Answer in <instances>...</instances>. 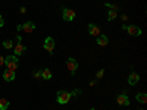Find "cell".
<instances>
[{
    "instance_id": "cell-6",
    "label": "cell",
    "mask_w": 147,
    "mask_h": 110,
    "mask_svg": "<svg viewBox=\"0 0 147 110\" xmlns=\"http://www.w3.org/2000/svg\"><path fill=\"white\" fill-rule=\"evenodd\" d=\"M55 38L53 37H47V38L44 40V50L46 52H49V53H53V50H55Z\"/></svg>"
},
{
    "instance_id": "cell-16",
    "label": "cell",
    "mask_w": 147,
    "mask_h": 110,
    "mask_svg": "<svg viewBox=\"0 0 147 110\" xmlns=\"http://www.w3.org/2000/svg\"><path fill=\"white\" fill-rule=\"evenodd\" d=\"M9 107V101L6 99H0V110H7Z\"/></svg>"
},
{
    "instance_id": "cell-3",
    "label": "cell",
    "mask_w": 147,
    "mask_h": 110,
    "mask_svg": "<svg viewBox=\"0 0 147 110\" xmlns=\"http://www.w3.org/2000/svg\"><path fill=\"white\" fill-rule=\"evenodd\" d=\"M62 16H63V21L71 22V21L75 19L77 13H75V10H74V9H68V7H65V9L62 10Z\"/></svg>"
},
{
    "instance_id": "cell-10",
    "label": "cell",
    "mask_w": 147,
    "mask_h": 110,
    "mask_svg": "<svg viewBox=\"0 0 147 110\" xmlns=\"http://www.w3.org/2000/svg\"><path fill=\"white\" fill-rule=\"evenodd\" d=\"M25 50H27V47H25V44H22V41H19V43L15 44V47H13V52H15V56H16V57L21 56Z\"/></svg>"
},
{
    "instance_id": "cell-9",
    "label": "cell",
    "mask_w": 147,
    "mask_h": 110,
    "mask_svg": "<svg viewBox=\"0 0 147 110\" xmlns=\"http://www.w3.org/2000/svg\"><path fill=\"white\" fill-rule=\"evenodd\" d=\"M116 103L119 106H129V99H128V95L127 94H119L116 97Z\"/></svg>"
},
{
    "instance_id": "cell-26",
    "label": "cell",
    "mask_w": 147,
    "mask_h": 110,
    "mask_svg": "<svg viewBox=\"0 0 147 110\" xmlns=\"http://www.w3.org/2000/svg\"><path fill=\"white\" fill-rule=\"evenodd\" d=\"M96 84H97V79H94V81H91V82H90V87H94V85H96Z\"/></svg>"
},
{
    "instance_id": "cell-23",
    "label": "cell",
    "mask_w": 147,
    "mask_h": 110,
    "mask_svg": "<svg viewBox=\"0 0 147 110\" xmlns=\"http://www.w3.org/2000/svg\"><path fill=\"white\" fill-rule=\"evenodd\" d=\"M2 27H5V19H3L2 15H0V28H2Z\"/></svg>"
},
{
    "instance_id": "cell-8",
    "label": "cell",
    "mask_w": 147,
    "mask_h": 110,
    "mask_svg": "<svg viewBox=\"0 0 147 110\" xmlns=\"http://www.w3.org/2000/svg\"><path fill=\"white\" fill-rule=\"evenodd\" d=\"M88 34L91 37H99V35H102V31L96 23H88Z\"/></svg>"
},
{
    "instance_id": "cell-27",
    "label": "cell",
    "mask_w": 147,
    "mask_h": 110,
    "mask_svg": "<svg viewBox=\"0 0 147 110\" xmlns=\"http://www.w3.org/2000/svg\"><path fill=\"white\" fill-rule=\"evenodd\" d=\"M121 18H122V21H128V16H127V15H122Z\"/></svg>"
},
{
    "instance_id": "cell-15",
    "label": "cell",
    "mask_w": 147,
    "mask_h": 110,
    "mask_svg": "<svg viewBox=\"0 0 147 110\" xmlns=\"http://www.w3.org/2000/svg\"><path fill=\"white\" fill-rule=\"evenodd\" d=\"M41 78H43V79H52V70L47 69V68H44V69L41 70Z\"/></svg>"
},
{
    "instance_id": "cell-24",
    "label": "cell",
    "mask_w": 147,
    "mask_h": 110,
    "mask_svg": "<svg viewBox=\"0 0 147 110\" xmlns=\"http://www.w3.org/2000/svg\"><path fill=\"white\" fill-rule=\"evenodd\" d=\"M3 65H5V57H3L2 54H0V68H2Z\"/></svg>"
},
{
    "instance_id": "cell-7",
    "label": "cell",
    "mask_w": 147,
    "mask_h": 110,
    "mask_svg": "<svg viewBox=\"0 0 147 110\" xmlns=\"http://www.w3.org/2000/svg\"><path fill=\"white\" fill-rule=\"evenodd\" d=\"M127 32L132 37H140L141 35V28L137 25H127Z\"/></svg>"
},
{
    "instance_id": "cell-19",
    "label": "cell",
    "mask_w": 147,
    "mask_h": 110,
    "mask_svg": "<svg viewBox=\"0 0 147 110\" xmlns=\"http://www.w3.org/2000/svg\"><path fill=\"white\" fill-rule=\"evenodd\" d=\"M103 75H105V70H103V69H100L99 72L96 73V79H100V78H103Z\"/></svg>"
},
{
    "instance_id": "cell-21",
    "label": "cell",
    "mask_w": 147,
    "mask_h": 110,
    "mask_svg": "<svg viewBox=\"0 0 147 110\" xmlns=\"http://www.w3.org/2000/svg\"><path fill=\"white\" fill-rule=\"evenodd\" d=\"M105 6H106V7H110V9H112V10H118V5H112V3H106Z\"/></svg>"
},
{
    "instance_id": "cell-18",
    "label": "cell",
    "mask_w": 147,
    "mask_h": 110,
    "mask_svg": "<svg viewBox=\"0 0 147 110\" xmlns=\"http://www.w3.org/2000/svg\"><path fill=\"white\" fill-rule=\"evenodd\" d=\"M3 47L7 48V50H9V48H13V43H12L10 40H5L3 41Z\"/></svg>"
},
{
    "instance_id": "cell-13",
    "label": "cell",
    "mask_w": 147,
    "mask_h": 110,
    "mask_svg": "<svg viewBox=\"0 0 147 110\" xmlns=\"http://www.w3.org/2000/svg\"><path fill=\"white\" fill-rule=\"evenodd\" d=\"M96 38H97V44L102 46V47L107 46V43H109V38L106 35H99V37H96Z\"/></svg>"
},
{
    "instance_id": "cell-1",
    "label": "cell",
    "mask_w": 147,
    "mask_h": 110,
    "mask_svg": "<svg viewBox=\"0 0 147 110\" xmlns=\"http://www.w3.org/2000/svg\"><path fill=\"white\" fill-rule=\"evenodd\" d=\"M5 65L7 66V69H10V70H16L18 69V65H19V62H18V57L13 54V56H7L6 59H5Z\"/></svg>"
},
{
    "instance_id": "cell-11",
    "label": "cell",
    "mask_w": 147,
    "mask_h": 110,
    "mask_svg": "<svg viewBox=\"0 0 147 110\" xmlns=\"http://www.w3.org/2000/svg\"><path fill=\"white\" fill-rule=\"evenodd\" d=\"M138 81H140V75L137 72H131L129 73V76H128V84L129 85H136V84H138Z\"/></svg>"
},
{
    "instance_id": "cell-25",
    "label": "cell",
    "mask_w": 147,
    "mask_h": 110,
    "mask_svg": "<svg viewBox=\"0 0 147 110\" xmlns=\"http://www.w3.org/2000/svg\"><path fill=\"white\" fill-rule=\"evenodd\" d=\"M19 12H21V13H27V9H25V7H21Z\"/></svg>"
},
{
    "instance_id": "cell-22",
    "label": "cell",
    "mask_w": 147,
    "mask_h": 110,
    "mask_svg": "<svg viewBox=\"0 0 147 110\" xmlns=\"http://www.w3.org/2000/svg\"><path fill=\"white\" fill-rule=\"evenodd\" d=\"M34 78H41V70H34Z\"/></svg>"
},
{
    "instance_id": "cell-12",
    "label": "cell",
    "mask_w": 147,
    "mask_h": 110,
    "mask_svg": "<svg viewBox=\"0 0 147 110\" xmlns=\"http://www.w3.org/2000/svg\"><path fill=\"white\" fill-rule=\"evenodd\" d=\"M3 79L7 81V82L13 81V79H15V72H13V70H10V69H6V70L3 72Z\"/></svg>"
},
{
    "instance_id": "cell-2",
    "label": "cell",
    "mask_w": 147,
    "mask_h": 110,
    "mask_svg": "<svg viewBox=\"0 0 147 110\" xmlns=\"http://www.w3.org/2000/svg\"><path fill=\"white\" fill-rule=\"evenodd\" d=\"M71 93H68V91H59L57 93V95H56V99H57V103L59 104H66V103H69V100H71Z\"/></svg>"
},
{
    "instance_id": "cell-20",
    "label": "cell",
    "mask_w": 147,
    "mask_h": 110,
    "mask_svg": "<svg viewBox=\"0 0 147 110\" xmlns=\"http://www.w3.org/2000/svg\"><path fill=\"white\" fill-rule=\"evenodd\" d=\"M81 93H82V90L81 88H75L72 93H71V95H81Z\"/></svg>"
},
{
    "instance_id": "cell-28",
    "label": "cell",
    "mask_w": 147,
    "mask_h": 110,
    "mask_svg": "<svg viewBox=\"0 0 147 110\" xmlns=\"http://www.w3.org/2000/svg\"><path fill=\"white\" fill-rule=\"evenodd\" d=\"M88 110H97V109H88Z\"/></svg>"
},
{
    "instance_id": "cell-5",
    "label": "cell",
    "mask_w": 147,
    "mask_h": 110,
    "mask_svg": "<svg viewBox=\"0 0 147 110\" xmlns=\"http://www.w3.org/2000/svg\"><path fill=\"white\" fill-rule=\"evenodd\" d=\"M66 66H68V69H69V72H71V75H75V70H77V68H78L77 59H75V57H69V59L66 60Z\"/></svg>"
},
{
    "instance_id": "cell-17",
    "label": "cell",
    "mask_w": 147,
    "mask_h": 110,
    "mask_svg": "<svg viewBox=\"0 0 147 110\" xmlns=\"http://www.w3.org/2000/svg\"><path fill=\"white\" fill-rule=\"evenodd\" d=\"M116 16H118L116 10H112V9H109V13H107V18H109V21H113V19H116Z\"/></svg>"
},
{
    "instance_id": "cell-14",
    "label": "cell",
    "mask_w": 147,
    "mask_h": 110,
    "mask_svg": "<svg viewBox=\"0 0 147 110\" xmlns=\"http://www.w3.org/2000/svg\"><path fill=\"white\" fill-rule=\"evenodd\" d=\"M136 100H137L138 103H141V104H146V103H147V94H144V93L136 94Z\"/></svg>"
},
{
    "instance_id": "cell-4",
    "label": "cell",
    "mask_w": 147,
    "mask_h": 110,
    "mask_svg": "<svg viewBox=\"0 0 147 110\" xmlns=\"http://www.w3.org/2000/svg\"><path fill=\"white\" fill-rule=\"evenodd\" d=\"M35 30V23L31 21H27L22 25H18V31H24V32H32Z\"/></svg>"
}]
</instances>
